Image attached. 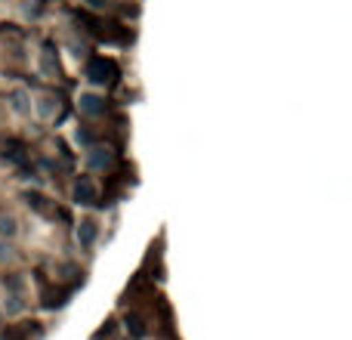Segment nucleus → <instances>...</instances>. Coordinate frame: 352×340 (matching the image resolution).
<instances>
[{
	"mask_svg": "<svg viewBox=\"0 0 352 340\" xmlns=\"http://www.w3.org/2000/svg\"><path fill=\"white\" fill-rule=\"evenodd\" d=\"M87 81L90 84H96V87H105V84H111V81L118 78V65L111 59H105V56H93L90 62H87Z\"/></svg>",
	"mask_w": 352,
	"mask_h": 340,
	"instance_id": "obj_1",
	"label": "nucleus"
},
{
	"mask_svg": "<svg viewBox=\"0 0 352 340\" xmlns=\"http://www.w3.org/2000/svg\"><path fill=\"white\" fill-rule=\"evenodd\" d=\"M25 201H28L31 211L43 213L47 220H68V213H65V211H59V207H56L50 198H43L41 192H25Z\"/></svg>",
	"mask_w": 352,
	"mask_h": 340,
	"instance_id": "obj_2",
	"label": "nucleus"
},
{
	"mask_svg": "<svg viewBox=\"0 0 352 340\" xmlns=\"http://www.w3.org/2000/svg\"><path fill=\"white\" fill-rule=\"evenodd\" d=\"M74 201H78V204H84V207L96 204V186H93L87 176H80V180L74 182Z\"/></svg>",
	"mask_w": 352,
	"mask_h": 340,
	"instance_id": "obj_3",
	"label": "nucleus"
},
{
	"mask_svg": "<svg viewBox=\"0 0 352 340\" xmlns=\"http://www.w3.org/2000/svg\"><path fill=\"white\" fill-rule=\"evenodd\" d=\"M78 105H80V111H84V115H90V118H99V115H105V99L93 96V93H84Z\"/></svg>",
	"mask_w": 352,
	"mask_h": 340,
	"instance_id": "obj_4",
	"label": "nucleus"
},
{
	"mask_svg": "<svg viewBox=\"0 0 352 340\" xmlns=\"http://www.w3.org/2000/svg\"><path fill=\"white\" fill-rule=\"evenodd\" d=\"M96 235H99V226L93 223V220H84V223L78 226V242L84 244V248H90V244L96 242Z\"/></svg>",
	"mask_w": 352,
	"mask_h": 340,
	"instance_id": "obj_5",
	"label": "nucleus"
},
{
	"mask_svg": "<svg viewBox=\"0 0 352 340\" xmlns=\"http://www.w3.org/2000/svg\"><path fill=\"white\" fill-rule=\"evenodd\" d=\"M87 164L96 167V170L111 167V152H109V149H90V155H87Z\"/></svg>",
	"mask_w": 352,
	"mask_h": 340,
	"instance_id": "obj_6",
	"label": "nucleus"
},
{
	"mask_svg": "<svg viewBox=\"0 0 352 340\" xmlns=\"http://www.w3.org/2000/svg\"><path fill=\"white\" fill-rule=\"evenodd\" d=\"M56 99L53 96H43L41 103H37V111H41V118H53V109H56Z\"/></svg>",
	"mask_w": 352,
	"mask_h": 340,
	"instance_id": "obj_7",
	"label": "nucleus"
},
{
	"mask_svg": "<svg viewBox=\"0 0 352 340\" xmlns=\"http://www.w3.org/2000/svg\"><path fill=\"white\" fill-rule=\"evenodd\" d=\"M0 235H16V220L12 217H6V220H0Z\"/></svg>",
	"mask_w": 352,
	"mask_h": 340,
	"instance_id": "obj_8",
	"label": "nucleus"
},
{
	"mask_svg": "<svg viewBox=\"0 0 352 340\" xmlns=\"http://www.w3.org/2000/svg\"><path fill=\"white\" fill-rule=\"evenodd\" d=\"M6 312H12V316H16V312H22V300L12 297V300H10V306H6Z\"/></svg>",
	"mask_w": 352,
	"mask_h": 340,
	"instance_id": "obj_9",
	"label": "nucleus"
},
{
	"mask_svg": "<svg viewBox=\"0 0 352 340\" xmlns=\"http://www.w3.org/2000/svg\"><path fill=\"white\" fill-rule=\"evenodd\" d=\"M3 340H25V334H22L19 328H10V331L3 334Z\"/></svg>",
	"mask_w": 352,
	"mask_h": 340,
	"instance_id": "obj_10",
	"label": "nucleus"
},
{
	"mask_svg": "<svg viewBox=\"0 0 352 340\" xmlns=\"http://www.w3.org/2000/svg\"><path fill=\"white\" fill-rule=\"evenodd\" d=\"M10 257H12V248H10V244L0 242V260H10Z\"/></svg>",
	"mask_w": 352,
	"mask_h": 340,
	"instance_id": "obj_11",
	"label": "nucleus"
},
{
	"mask_svg": "<svg viewBox=\"0 0 352 340\" xmlns=\"http://www.w3.org/2000/svg\"><path fill=\"white\" fill-rule=\"evenodd\" d=\"M90 3H93V6H105V0H90Z\"/></svg>",
	"mask_w": 352,
	"mask_h": 340,
	"instance_id": "obj_12",
	"label": "nucleus"
}]
</instances>
